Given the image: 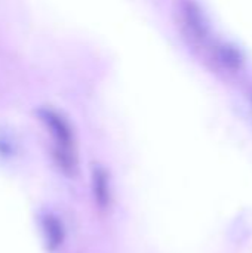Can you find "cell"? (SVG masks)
I'll use <instances>...</instances> for the list:
<instances>
[{
	"label": "cell",
	"mask_w": 252,
	"mask_h": 253,
	"mask_svg": "<svg viewBox=\"0 0 252 253\" xmlns=\"http://www.w3.org/2000/svg\"><path fill=\"white\" fill-rule=\"evenodd\" d=\"M92 187H94V196L97 203L101 208H105L108 205L110 199V190H108V179L102 169H95L92 176Z\"/></svg>",
	"instance_id": "277c9868"
},
{
	"label": "cell",
	"mask_w": 252,
	"mask_h": 253,
	"mask_svg": "<svg viewBox=\"0 0 252 253\" xmlns=\"http://www.w3.org/2000/svg\"><path fill=\"white\" fill-rule=\"evenodd\" d=\"M217 58H218V61L224 67L232 68V70L239 68L241 64H242V55H241V52L235 46H232V44H223V46H220L218 50H217Z\"/></svg>",
	"instance_id": "5b68a950"
},
{
	"label": "cell",
	"mask_w": 252,
	"mask_h": 253,
	"mask_svg": "<svg viewBox=\"0 0 252 253\" xmlns=\"http://www.w3.org/2000/svg\"><path fill=\"white\" fill-rule=\"evenodd\" d=\"M181 16H183V22L192 37H195L196 40H205L208 37V33H209L208 21L196 3L183 1Z\"/></svg>",
	"instance_id": "7a4b0ae2"
},
{
	"label": "cell",
	"mask_w": 252,
	"mask_h": 253,
	"mask_svg": "<svg viewBox=\"0 0 252 253\" xmlns=\"http://www.w3.org/2000/svg\"><path fill=\"white\" fill-rule=\"evenodd\" d=\"M43 234L46 239V243L49 246V249H56L64 239V231H62V225L59 224V221L52 216L48 215L43 218Z\"/></svg>",
	"instance_id": "3957f363"
},
{
	"label": "cell",
	"mask_w": 252,
	"mask_h": 253,
	"mask_svg": "<svg viewBox=\"0 0 252 253\" xmlns=\"http://www.w3.org/2000/svg\"><path fill=\"white\" fill-rule=\"evenodd\" d=\"M42 119L46 123V126L50 129V133L53 135L55 141H56V148H58V162L62 165V168L65 170H70L74 165V160L71 157V130L68 127V125L65 123V120L50 111V110H43L42 113Z\"/></svg>",
	"instance_id": "6da1fadb"
}]
</instances>
